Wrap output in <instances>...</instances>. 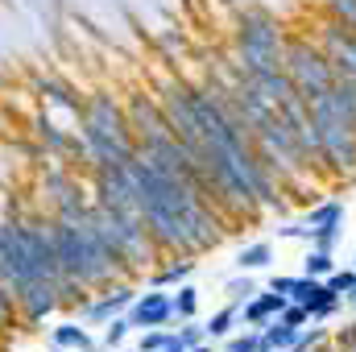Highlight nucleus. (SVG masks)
<instances>
[{"label":"nucleus","instance_id":"obj_1","mask_svg":"<svg viewBox=\"0 0 356 352\" xmlns=\"http://www.w3.org/2000/svg\"><path fill=\"white\" fill-rule=\"evenodd\" d=\"M54 245H58L63 278L79 282L91 294H99V290H108V286H116V282L129 278V273L116 265V257L108 253V245L95 237V228L83 220V211H79V216H67V220L54 216Z\"/></svg>","mask_w":356,"mask_h":352},{"label":"nucleus","instance_id":"obj_2","mask_svg":"<svg viewBox=\"0 0 356 352\" xmlns=\"http://www.w3.org/2000/svg\"><path fill=\"white\" fill-rule=\"evenodd\" d=\"M79 154L88 166H124L137 158V137L129 129V112L112 91H91L79 116Z\"/></svg>","mask_w":356,"mask_h":352},{"label":"nucleus","instance_id":"obj_3","mask_svg":"<svg viewBox=\"0 0 356 352\" xmlns=\"http://www.w3.org/2000/svg\"><path fill=\"white\" fill-rule=\"evenodd\" d=\"M83 220L95 228V237L108 245V253L116 257V265L129 278L162 257L158 245L149 241V228H145V220H141L137 207H104V203L91 199L88 207H83Z\"/></svg>","mask_w":356,"mask_h":352},{"label":"nucleus","instance_id":"obj_4","mask_svg":"<svg viewBox=\"0 0 356 352\" xmlns=\"http://www.w3.org/2000/svg\"><path fill=\"white\" fill-rule=\"evenodd\" d=\"M282 50H286V29H282V17H273V8L249 4L245 13H236V29H232L236 75L277 71L282 67Z\"/></svg>","mask_w":356,"mask_h":352},{"label":"nucleus","instance_id":"obj_5","mask_svg":"<svg viewBox=\"0 0 356 352\" xmlns=\"http://www.w3.org/2000/svg\"><path fill=\"white\" fill-rule=\"evenodd\" d=\"M282 71L294 79V88L302 99H315L336 83V63L323 54L319 42L311 38H286V50H282Z\"/></svg>","mask_w":356,"mask_h":352},{"label":"nucleus","instance_id":"obj_6","mask_svg":"<svg viewBox=\"0 0 356 352\" xmlns=\"http://www.w3.org/2000/svg\"><path fill=\"white\" fill-rule=\"evenodd\" d=\"M319 129V154H323V170H336L344 178H356V129L344 120H327L315 116Z\"/></svg>","mask_w":356,"mask_h":352},{"label":"nucleus","instance_id":"obj_7","mask_svg":"<svg viewBox=\"0 0 356 352\" xmlns=\"http://www.w3.org/2000/svg\"><path fill=\"white\" fill-rule=\"evenodd\" d=\"M13 298H17V323H46L54 311H63V298H58V282H21L13 286Z\"/></svg>","mask_w":356,"mask_h":352},{"label":"nucleus","instance_id":"obj_8","mask_svg":"<svg viewBox=\"0 0 356 352\" xmlns=\"http://www.w3.org/2000/svg\"><path fill=\"white\" fill-rule=\"evenodd\" d=\"M124 315H129L133 332H149V328H170V323H175L170 290H158V286H149V290H137V298H133V307H129Z\"/></svg>","mask_w":356,"mask_h":352},{"label":"nucleus","instance_id":"obj_9","mask_svg":"<svg viewBox=\"0 0 356 352\" xmlns=\"http://www.w3.org/2000/svg\"><path fill=\"white\" fill-rule=\"evenodd\" d=\"M290 303H302L307 315H311V323H327V319L340 311L344 298L327 286V278H302V273H298V286H294Z\"/></svg>","mask_w":356,"mask_h":352},{"label":"nucleus","instance_id":"obj_10","mask_svg":"<svg viewBox=\"0 0 356 352\" xmlns=\"http://www.w3.org/2000/svg\"><path fill=\"white\" fill-rule=\"evenodd\" d=\"M133 298H137V290H133V286H124V282H116V286H108V290L91 294V303L83 307V323H88V328H104L108 319L124 315V311L133 307Z\"/></svg>","mask_w":356,"mask_h":352},{"label":"nucleus","instance_id":"obj_11","mask_svg":"<svg viewBox=\"0 0 356 352\" xmlns=\"http://www.w3.org/2000/svg\"><path fill=\"white\" fill-rule=\"evenodd\" d=\"M290 298L286 294H277V290H257L253 298H245L241 303V328H266L269 319H277L282 315V307H286Z\"/></svg>","mask_w":356,"mask_h":352},{"label":"nucleus","instance_id":"obj_12","mask_svg":"<svg viewBox=\"0 0 356 352\" xmlns=\"http://www.w3.org/2000/svg\"><path fill=\"white\" fill-rule=\"evenodd\" d=\"M38 95H42V104H46V108H63V112H71V116H75V125H79V116H83V95L71 88V83H63V79L46 75V79H38Z\"/></svg>","mask_w":356,"mask_h":352},{"label":"nucleus","instance_id":"obj_13","mask_svg":"<svg viewBox=\"0 0 356 352\" xmlns=\"http://www.w3.org/2000/svg\"><path fill=\"white\" fill-rule=\"evenodd\" d=\"M50 349L54 352H95L99 344L91 340L88 323H75V319H63L50 328Z\"/></svg>","mask_w":356,"mask_h":352},{"label":"nucleus","instance_id":"obj_14","mask_svg":"<svg viewBox=\"0 0 356 352\" xmlns=\"http://www.w3.org/2000/svg\"><path fill=\"white\" fill-rule=\"evenodd\" d=\"M344 220H348V207H344L340 199H319L315 207H307V211L298 216L302 228H327V224H344Z\"/></svg>","mask_w":356,"mask_h":352},{"label":"nucleus","instance_id":"obj_15","mask_svg":"<svg viewBox=\"0 0 356 352\" xmlns=\"http://www.w3.org/2000/svg\"><path fill=\"white\" fill-rule=\"evenodd\" d=\"M203 332H207L211 344H224L232 332H241V303H228V307L211 311V319L203 323Z\"/></svg>","mask_w":356,"mask_h":352},{"label":"nucleus","instance_id":"obj_16","mask_svg":"<svg viewBox=\"0 0 356 352\" xmlns=\"http://www.w3.org/2000/svg\"><path fill=\"white\" fill-rule=\"evenodd\" d=\"M195 269H199L195 257H170V265H162L158 273H149V286H158V290H175V286H182V282L195 278Z\"/></svg>","mask_w":356,"mask_h":352},{"label":"nucleus","instance_id":"obj_17","mask_svg":"<svg viewBox=\"0 0 356 352\" xmlns=\"http://www.w3.org/2000/svg\"><path fill=\"white\" fill-rule=\"evenodd\" d=\"M273 262H277V253H273V241H253V245H245V249L236 253V269H241V273L269 269Z\"/></svg>","mask_w":356,"mask_h":352},{"label":"nucleus","instance_id":"obj_18","mask_svg":"<svg viewBox=\"0 0 356 352\" xmlns=\"http://www.w3.org/2000/svg\"><path fill=\"white\" fill-rule=\"evenodd\" d=\"M170 307H175V323L182 319H199V290L191 286V282H182L170 290Z\"/></svg>","mask_w":356,"mask_h":352},{"label":"nucleus","instance_id":"obj_19","mask_svg":"<svg viewBox=\"0 0 356 352\" xmlns=\"http://www.w3.org/2000/svg\"><path fill=\"white\" fill-rule=\"evenodd\" d=\"M336 265H340V262H336V253H332V249H315V245H311V253L302 257V269H298V273H302V278H327Z\"/></svg>","mask_w":356,"mask_h":352},{"label":"nucleus","instance_id":"obj_20","mask_svg":"<svg viewBox=\"0 0 356 352\" xmlns=\"http://www.w3.org/2000/svg\"><path fill=\"white\" fill-rule=\"evenodd\" d=\"M129 332H133V323H129V315H116V319H108V323H104V340H99V349H108V352L124 349V340H129Z\"/></svg>","mask_w":356,"mask_h":352},{"label":"nucleus","instance_id":"obj_21","mask_svg":"<svg viewBox=\"0 0 356 352\" xmlns=\"http://www.w3.org/2000/svg\"><path fill=\"white\" fill-rule=\"evenodd\" d=\"M332 340V332L327 328H319V323H307L302 332H298V340H294V349L290 352H315V349H323Z\"/></svg>","mask_w":356,"mask_h":352},{"label":"nucleus","instance_id":"obj_22","mask_svg":"<svg viewBox=\"0 0 356 352\" xmlns=\"http://www.w3.org/2000/svg\"><path fill=\"white\" fill-rule=\"evenodd\" d=\"M224 352H261V328L232 332V336L224 340Z\"/></svg>","mask_w":356,"mask_h":352},{"label":"nucleus","instance_id":"obj_23","mask_svg":"<svg viewBox=\"0 0 356 352\" xmlns=\"http://www.w3.org/2000/svg\"><path fill=\"white\" fill-rule=\"evenodd\" d=\"M327 286H332V290H336V294H340V298L348 303V298L356 294V265H353V269H344V265H336V269L327 273Z\"/></svg>","mask_w":356,"mask_h":352},{"label":"nucleus","instance_id":"obj_24","mask_svg":"<svg viewBox=\"0 0 356 352\" xmlns=\"http://www.w3.org/2000/svg\"><path fill=\"white\" fill-rule=\"evenodd\" d=\"M319 4H323V13H327L332 21L356 29V0H319Z\"/></svg>","mask_w":356,"mask_h":352},{"label":"nucleus","instance_id":"obj_25","mask_svg":"<svg viewBox=\"0 0 356 352\" xmlns=\"http://www.w3.org/2000/svg\"><path fill=\"white\" fill-rule=\"evenodd\" d=\"M340 241H344V224H327V228H311V241H307V245H315V249H332V253H336Z\"/></svg>","mask_w":356,"mask_h":352},{"label":"nucleus","instance_id":"obj_26","mask_svg":"<svg viewBox=\"0 0 356 352\" xmlns=\"http://www.w3.org/2000/svg\"><path fill=\"white\" fill-rule=\"evenodd\" d=\"M224 290H228V298H232V303H245V298H253V294H257V282H253L249 273H236V278H228V282H224Z\"/></svg>","mask_w":356,"mask_h":352},{"label":"nucleus","instance_id":"obj_27","mask_svg":"<svg viewBox=\"0 0 356 352\" xmlns=\"http://www.w3.org/2000/svg\"><path fill=\"white\" fill-rule=\"evenodd\" d=\"M170 340H175V332H166V328H149V332H141L137 352H162Z\"/></svg>","mask_w":356,"mask_h":352},{"label":"nucleus","instance_id":"obj_28","mask_svg":"<svg viewBox=\"0 0 356 352\" xmlns=\"http://www.w3.org/2000/svg\"><path fill=\"white\" fill-rule=\"evenodd\" d=\"M17 323V298H13V286L0 282V328Z\"/></svg>","mask_w":356,"mask_h":352},{"label":"nucleus","instance_id":"obj_29","mask_svg":"<svg viewBox=\"0 0 356 352\" xmlns=\"http://www.w3.org/2000/svg\"><path fill=\"white\" fill-rule=\"evenodd\" d=\"M175 336L186 344V349H195V344H203V340H207V332H203V323H199V319H182V328H178Z\"/></svg>","mask_w":356,"mask_h":352},{"label":"nucleus","instance_id":"obj_30","mask_svg":"<svg viewBox=\"0 0 356 352\" xmlns=\"http://www.w3.org/2000/svg\"><path fill=\"white\" fill-rule=\"evenodd\" d=\"M277 319H282V323H290V328H307V323H311V315H307V307H302V303H286Z\"/></svg>","mask_w":356,"mask_h":352},{"label":"nucleus","instance_id":"obj_31","mask_svg":"<svg viewBox=\"0 0 356 352\" xmlns=\"http://www.w3.org/2000/svg\"><path fill=\"white\" fill-rule=\"evenodd\" d=\"M294 286H298V273H273V278H269V290H277V294H286V298L294 294Z\"/></svg>","mask_w":356,"mask_h":352},{"label":"nucleus","instance_id":"obj_32","mask_svg":"<svg viewBox=\"0 0 356 352\" xmlns=\"http://www.w3.org/2000/svg\"><path fill=\"white\" fill-rule=\"evenodd\" d=\"M191 352H224V349H220V344H211V340H203V344H195Z\"/></svg>","mask_w":356,"mask_h":352},{"label":"nucleus","instance_id":"obj_33","mask_svg":"<svg viewBox=\"0 0 356 352\" xmlns=\"http://www.w3.org/2000/svg\"><path fill=\"white\" fill-rule=\"evenodd\" d=\"M162 352H191V349H186V344H182V340H178V336H175V340H170V344H166V349H162Z\"/></svg>","mask_w":356,"mask_h":352},{"label":"nucleus","instance_id":"obj_34","mask_svg":"<svg viewBox=\"0 0 356 352\" xmlns=\"http://www.w3.org/2000/svg\"><path fill=\"white\" fill-rule=\"evenodd\" d=\"M348 307H353V315H356V294H353V298H348Z\"/></svg>","mask_w":356,"mask_h":352},{"label":"nucleus","instance_id":"obj_35","mask_svg":"<svg viewBox=\"0 0 356 352\" xmlns=\"http://www.w3.org/2000/svg\"><path fill=\"white\" fill-rule=\"evenodd\" d=\"M116 352H124V349H116Z\"/></svg>","mask_w":356,"mask_h":352},{"label":"nucleus","instance_id":"obj_36","mask_svg":"<svg viewBox=\"0 0 356 352\" xmlns=\"http://www.w3.org/2000/svg\"><path fill=\"white\" fill-rule=\"evenodd\" d=\"M353 265H356V257H353Z\"/></svg>","mask_w":356,"mask_h":352}]
</instances>
